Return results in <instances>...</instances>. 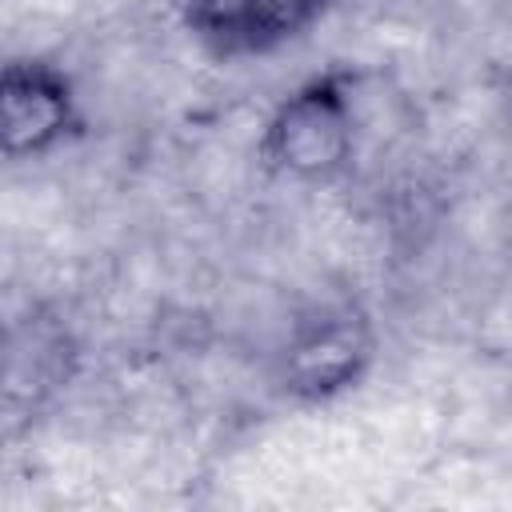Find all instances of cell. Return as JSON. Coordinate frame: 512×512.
I'll return each mask as SVG.
<instances>
[{
    "instance_id": "obj_1",
    "label": "cell",
    "mask_w": 512,
    "mask_h": 512,
    "mask_svg": "<svg viewBox=\"0 0 512 512\" xmlns=\"http://www.w3.org/2000/svg\"><path fill=\"white\" fill-rule=\"evenodd\" d=\"M356 152V72L324 68L300 80L264 120L260 160L296 184H328Z\"/></svg>"
},
{
    "instance_id": "obj_2",
    "label": "cell",
    "mask_w": 512,
    "mask_h": 512,
    "mask_svg": "<svg viewBox=\"0 0 512 512\" xmlns=\"http://www.w3.org/2000/svg\"><path fill=\"white\" fill-rule=\"evenodd\" d=\"M376 356L372 324L352 304H320L300 316L280 352V388L300 404H324L356 388Z\"/></svg>"
},
{
    "instance_id": "obj_3",
    "label": "cell",
    "mask_w": 512,
    "mask_h": 512,
    "mask_svg": "<svg viewBox=\"0 0 512 512\" xmlns=\"http://www.w3.org/2000/svg\"><path fill=\"white\" fill-rule=\"evenodd\" d=\"M80 128V96L72 76L40 56L0 64V156L40 160Z\"/></svg>"
},
{
    "instance_id": "obj_4",
    "label": "cell",
    "mask_w": 512,
    "mask_h": 512,
    "mask_svg": "<svg viewBox=\"0 0 512 512\" xmlns=\"http://www.w3.org/2000/svg\"><path fill=\"white\" fill-rule=\"evenodd\" d=\"M336 0H176L188 36L220 60L272 56L300 40Z\"/></svg>"
}]
</instances>
